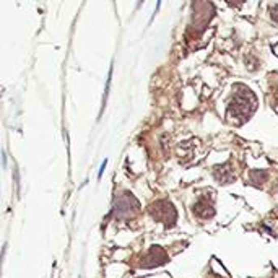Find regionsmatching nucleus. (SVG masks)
I'll return each mask as SVG.
<instances>
[{
  "label": "nucleus",
  "instance_id": "4",
  "mask_svg": "<svg viewBox=\"0 0 278 278\" xmlns=\"http://www.w3.org/2000/svg\"><path fill=\"white\" fill-rule=\"evenodd\" d=\"M215 15V7L210 0H194V24L202 26L207 24Z\"/></svg>",
  "mask_w": 278,
  "mask_h": 278
},
{
  "label": "nucleus",
  "instance_id": "12",
  "mask_svg": "<svg viewBox=\"0 0 278 278\" xmlns=\"http://www.w3.org/2000/svg\"><path fill=\"white\" fill-rule=\"evenodd\" d=\"M276 191H278V182H276Z\"/></svg>",
  "mask_w": 278,
  "mask_h": 278
},
{
  "label": "nucleus",
  "instance_id": "1",
  "mask_svg": "<svg viewBox=\"0 0 278 278\" xmlns=\"http://www.w3.org/2000/svg\"><path fill=\"white\" fill-rule=\"evenodd\" d=\"M257 109V98L246 85H236L234 91L228 101L226 116L238 119L239 122L248 120Z\"/></svg>",
  "mask_w": 278,
  "mask_h": 278
},
{
  "label": "nucleus",
  "instance_id": "6",
  "mask_svg": "<svg viewBox=\"0 0 278 278\" xmlns=\"http://www.w3.org/2000/svg\"><path fill=\"white\" fill-rule=\"evenodd\" d=\"M192 211H194V215H197L202 220H210L211 217H213L215 215V205H213V200H211L210 195L202 197L192 207Z\"/></svg>",
  "mask_w": 278,
  "mask_h": 278
},
{
  "label": "nucleus",
  "instance_id": "11",
  "mask_svg": "<svg viewBox=\"0 0 278 278\" xmlns=\"http://www.w3.org/2000/svg\"><path fill=\"white\" fill-rule=\"evenodd\" d=\"M225 2L228 4V5H231V7H241L246 0H225Z\"/></svg>",
  "mask_w": 278,
  "mask_h": 278
},
{
  "label": "nucleus",
  "instance_id": "2",
  "mask_svg": "<svg viewBox=\"0 0 278 278\" xmlns=\"http://www.w3.org/2000/svg\"><path fill=\"white\" fill-rule=\"evenodd\" d=\"M138 208H140V203H138V200L132 194L120 192L116 197V202H114V217L117 220H126L134 217L138 211Z\"/></svg>",
  "mask_w": 278,
  "mask_h": 278
},
{
  "label": "nucleus",
  "instance_id": "8",
  "mask_svg": "<svg viewBox=\"0 0 278 278\" xmlns=\"http://www.w3.org/2000/svg\"><path fill=\"white\" fill-rule=\"evenodd\" d=\"M249 179H251V184H254L256 187H262L268 179V171L254 169V171H251L249 173Z\"/></svg>",
  "mask_w": 278,
  "mask_h": 278
},
{
  "label": "nucleus",
  "instance_id": "9",
  "mask_svg": "<svg viewBox=\"0 0 278 278\" xmlns=\"http://www.w3.org/2000/svg\"><path fill=\"white\" fill-rule=\"evenodd\" d=\"M112 70H114V67L111 65V69H109V77H108V85H106V91H104V96H103V108H101V111L106 108V101H108V95H109V88H111V80H112Z\"/></svg>",
  "mask_w": 278,
  "mask_h": 278
},
{
  "label": "nucleus",
  "instance_id": "5",
  "mask_svg": "<svg viewBox=\"0 0 278 278\" xmlns=\"http://www.w3.org/2000/svg\"><path fill=\"white\" fill-rule=\"evenodd\" d=\"M168 262V254L166 251L160 246H151L150 251L142 257L140 260V268H155Z\"/></svg>",
  "mask_w": 278,
  "mask_h": 278
},
{
  "label": "nucleus",
  "instance_id": "3",
  "mask_svg": "<svg viewBox=\"0 0 278 278\" xmlns=\"http://www.w3.org/2000/svg\"><path fill=\"white\" fill-rule=\"evenodd\" d=\"M150 215L157 220V222L163 223L166 228H171L177 222V211L174 205L168 200H158L148 208Z\"/></svg>",
  "mask_w": 278,
  "mask_h": 278
},
{
  "label": "nucleus",
  "instance_id": "7",
  "mask_svg": "<svg viewBox=\"0 0 278 278\" xmlns=\"http://www.w3.org/2000/svg\"><path fill=\"white\" fill-rule=\"evenodd\" d=\"M213 177L220 184H231L236 179L234 171L231 165H228V163H223V165H218L213 168Z\"/></svg>",
  "mask_w": 278,
  "mask_h": 278
},
{
  "label": "nucleus",
  "instance_id": "10",
  "mask_svg": "<svg viewBox=\"0 0 278 278\" xmlns=\"http://www.w3.org/2000/svg\"><path fill=\"white\" fill-rule=\"evenodd\" d=\"M270 16H272V20H273L275 23H278V5L270 7Z\"/></svg>",
  "mask_w": 278,
  "mask_h": 278
}]
</instances>
